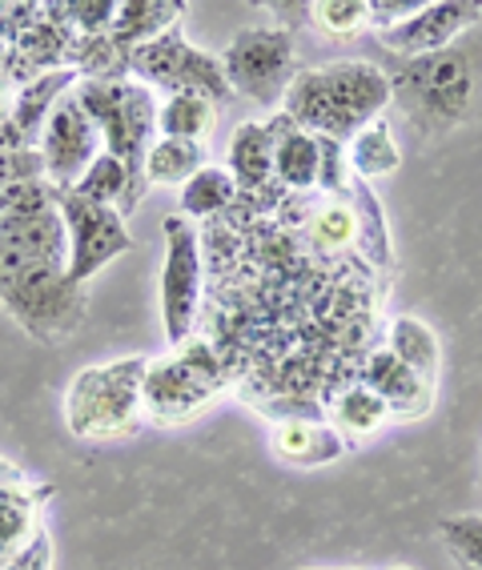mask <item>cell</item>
I'll list each match as a JSON object with an SVG mask.
<instances>
[{"instance_id":"obj_33","label":"cell","mask_w":482,"mask_h":570,"mask_svg":"<svg viewBox=\"0 0 482 570\" xmlns=\"http://www.w3.org/2000/svg\"><path fill=\"white\" fill-rule=\"evenodd\" d=\"M12 109H17V81L9 72H0V129L12 125Z\"/></svg>"},{"instance_id":"obj_38","label":"cell","mask_w":482,"mask_h":570,"mask_svg":"<svg viewBox=\"0 0 482 570\" xmlns=\"http://www.w3.org/2000/svg\"><path fill=\"white\" fill-rule=\"evenodd\" d=\"M346 570H358V567H346Z\"/></svg>"},{"instance_id":"obj_14","label":"cell","mask_w":482,"mask_h":570,"mask_svg":"<svg viewBox=\"0 0 482 570\" xmlns=\"http://www.w3.org/2000/svg\"><path fill=\"white\" fill-rule=\"evenodd\" d=\"M274 129V174L286 189H314L322 177V145L314 132L298 129L286 112L269 121Z\"/></svg>"},{"instance_id":"obj_23","label":"cell","mask_w":482,"mask_h":570,"mask_svg":"<svg viewBox=\"0 0 482 570\" xmlns=\"http://www.w3.org/2000/svg\"><path fill=\"white\" fill-rule=\"evenodd\" d=\"M237 181L226 165H206L181 185V217H214L237 202Z\"/></svg>"},{"instance_id":"obj_3","label":"cell","mask_w":482,"mask_h":570,"mask_svg":"<svg viewBox=\"0 0 482 570\" xmlns=\"http://www.w3.org/2000/svg\"><path fill=\"white\" fill-rule=\"evenodd\" d=\"M77 101L85 105V112L92 117L97 132H101L105 154L114 161L125 165L129 174V197H125L121 214H134L141 205L145 189V157L154 149V132H157V105L154 89L149 85H134V81H77Z\"/></svg>"},{"instance_id":"obj_9","label":"cell","mask_w":482,"mask_h":570,"mask_svg":"<svg viewBox=\"0 0 482 570\" xmlns=\"http://www.w3.org/2000/svg\"><path fill=\"white\" fill-rule=\"evenodd\" d=\"M165 265H161V326L169 346H185L201 309V237L189 217H165Z\"/></svg>"},{"instance_id":"obj_21","label":"cell","mask_w":482,"mask_h":570,"mask_svg":"<svg viewBox=\"0 0 482 570\" xmlns=\"http://www.w3.org/2000/svg\"><path fill=\"white\" fill-rule=\"evenodd\" d=\"M201 169H206V145L177 141V137H157L149 157H145V181L149 185H185Z\"/></svg>"},{"instance_id":"obj_13","label":"cell","mask_w":482,"mask_h":570,"mask_svg":"<svg viewBox=\"0 0 482 570\" xmlns=\"http://www.w3.org/2000/svg\"><path fill=\"white\" fill-rule=\"evenodd\" d=\"M274 450L277 459L289 462V466L314 470L326 466V462H338L346 454V442L322 417H282L274 426Z\"/></svg>"},{"instance_id":"obj_27","label":"cell","mask_w":482,"mask_h":570,"mask_svg":"<svg viewBox=\"0 0 482 570\" xmlns=\"http://www.w3.org/2000/svg\"><path fill=\"white\" fill-rule=\"evenodd\" d=\"M358 237H362V222L350 205H338V202L322 205L318 217H314V242L329 245V249H342V245L358 242Z\"/></svg>"},{"instance_id":"obj_22","label":"cell","mask_w":482,"mask_h":570,"mask_svg":"<svg viewBox=\"0 0 482 570\" xmlns=\"http://www.w3.org/2000/svg\"><path fill=\"white\" fill-rule=\"evenodd\" d=\"M350 165H354V174L358 177H391L402 169V149L394 145V132L391 121L378 117V121H370L366 129L350 141L346 149Z\"/></svg>"},{"instance_id":"obj_36","label":"cell","mask_w":482,"mask_h":570,"mask_svg":"<svg viewBox=\"0 0 482 570\" xmlns=\"http://www.w3.org/2000/svg\"><path fill=\"white\" fill-rule=\"evenodd\" d=\"M0 217H4V189H0Z\"/></svg>"},{"instance_id":"obj_15","label":"cell","mask_w":482,"mask_h":570,"mask_svg":"<svg viewBox=\"0 0 482 570\" xmlns=\"http://www.w3.org/2000/svg\"><path fill=\"white\" fill-rule=\"evenodd\" d=\"M185 4L181 0H121L109 29V41L129 57L141 45L157 41L161 32H169L174 24H181Z\"/></svg>"},{"instance_id":"obj_5","label":"cell","mask_w":482,"mask_h":570,"mask_svg":"<svg viewBox=\"0 0 482 570\" xmlns=\"http://www.w3.org/2000/svg\"><path fill=\"white\" fill-rule=\"evenodd\" d=\"M226 386V366L209 342H185L174 354L157 357L145 370L141 406L157 422L194 417L217 390Z\"/></svg>"},{"instance_id":"obj_4","label":"cell","mask_w":482,"mask_h":570,"mask_svg":"<svg viewBox=\"0 0 482 570\" xmlns=\"http://www.w3.org/2000/svg\"><path fill=\"white\" fill-rule=\"evenodd\" d=\"M145 357H121L89 366L69 382L65 394V422L85 442H114L129 439L141 426V386H145Z\"/></svg>"},{"instance_id":"obj_12","label":"cell","mask_w":482,"mask_h":570,"mask_svg":"<svg viewBox=\"0 0 482 570\" xmlns=\"http://www.w3.org/2000/svg\"><path fill=\"white\" fill-rule=\"evenodd\" d=\"M366 386L386 402L391 417H406V422H411V417H422L434 406V382L419 377L411 366H402L399 357H394L386 346L370 354Z\"/></svg>"},{"instance_id":"obj_19","label":"cell","mask_w":482,"mask_h":570,"mask_svg":"<svg viewBox=\"0 0 482 570\" xmlns=\"http://www.w3.org/2000/svg\"><path fill=\"white\" fill-rule=\"evenodd\" d=\"M386 350L399 357L402 366H411L419 377H426V382H439L442 346H439V334H434V330L426 326L422 317H411V314L394 317Z\"/></svg>"},{"instance_id":"obj_16","label":"cell","mask_w":482,"mask_h":570,"mask_svg":"<svg viewBox=\"0 0 482 570\" xmlns=\"http://www.w3.org/2000/svg\"><path fill=\"white\" fill-rule=\"evenodd\" d=\"M77 72L72 69H57V72H41L37 81L21 85L17 89V109H12V129L24 141V149H41V132L49 121L52 105L61 101L65 92L77 89Z\"/></svg>"},{"instance_id":"obj_2","label":"cell","mask_w":482,"mask_h":570,"mask_svg":"<svg viewBox=\"0 0 482 570\" xmlns=\"http://www.w3.org/2000/svg\"><path fill=\"white\" fill-rule=\"evenodd\" d=\"M482 85V41L462 45L454 41L451 49L426 52L402 61L399 72L391 77V101L406 112V121L422 132H446L466 121L474 92Z\"/></svg>"},{"instance_id":"obj_32","label":"cell","mask_w":482,"mask_h":570,"mask_svg":"<svg viewBox=\"0 0 482 570\" xmlns=\"http://www.w3.org/2000/svg\"><path fill=\"white\" fill-rule=\"evenodd\" d=\"M269 17H277V29H302V24H314V4H306V0H274V4H266Z\"/></svg>"},{"instance_id":"obj_29","label":"cell","mask_w":482,"mask_h":570,"mask_svg":"<svg viewBox=\"0 0 482 570\" xmlns=\"http://www.w3.org/2000/svg\"><path fill=\"white\" fill-rule=\"evenodd\" d=\"M431 0H370V29L391 32L399 24H406L411 17H419Z\"/></svg>"},{"instance_id":"obj_26","label":"cell","mask_w":482,"mask_h":570,"mask_svg":"<svg viewBox=\"0 0 482 570\" xmlns=\"http://www.w3.org/2000/svg\"><path fill=\"white\" fill-rule=\"evenodd\" d=\"M314 24L329 37H354L370 24V0H318Z\"/></svg>"},{"instance_id":"obj_17","label":"cell","mask_w":482,"mask_h":570,"mask_svg":"<svg viewBox=\"0 0 482 570\" xmlns=\"http://www.w3.org/2000/svg\"><path fill=\"white\" fill-rule=\"evenodd\" d=\"M229 174L237 189H262L274 177V129L262 121L237 125L229 137Z\"/></svg>"},{"instance_id":"obj_11","label":"cell","mask_w":482,"mask_h":570,"mask_svg":"<svg viewBox=\"0 0 482 570\" xmlns=\"http://www.w3.org/2000/svg\"><path fill=\"white\" fill-rule=\"evenodd\" d=\"M482 21L479 0H431L419 17L391 32H378L382 49H391L394 57L411 61V57H426V52L451 49L462 32H471Z\"/></svg>"},{"instance_id":"obj_7","label":"cell","mask_w":482,"mask_h":570,"mask_svg":"<svg viewBox=\"0 0 482 570\" xmlns=\"http://www.w3.org/2000/svg\"><path fill=\"white\" fill-rule=\"evenodd\" d=\"M222 72L234 92L257 105H282L289 81L298 77L294 69V32L277 24H257L242 29L222 52Z\"/></svg>"},{"instance_id":"obj_20","label":"cell","mask_w":482,"mask_h":570,"mask_svg":"<svg viewBox=\"0 0 482 570\" xmlns=\"http://www.w3.org/2000/svg\"><path fill=\"white\" fill-rule=\"evenodd\" d=\"M217 125V105L197 92H169V101L157 112V132L161 137H177V141H197L206 145V137Z\"/></svg>"},{"instance_id":"obj_31","label":"cell","mask_w":482,"mask_h":570,"mask_svg":"<svg viewBox=\"0 0 482 570\" xmlns=\"http://www.w3.org/2000/svg\"><path fill=\"white\" fill-rule=\"evenodd\" d=\"M4 570H52V534L49 530L37 527V534L12 554V562Z\"/></svg>"},{"instance_id":"obj_18","label":"cell","mask_w":482,"mask_h":570,"mask_svg":"<svg viewBox=\"0 0 482 570\" xmlns=\"http://www.w3.org/2000/svg\"><path fill=\"white\" fill-rule=\"evenodd\" d=\"M326 414H329V422H334V430H338L342 439H366V434H374V430H382L386 422H391L386 402H382L366 382L346 386L342 394L329 397Z\"/></svg>"},{"instance_id":"obj_6","label":"cell","mask_w":482,"mask_h":570,"mask_svg":"<svg viewBox=\"0 0 482 570\" xmlns=\"http://www.w3.org/2000/svg\"><path fill=\"white\" fill-rule=\"evenodd\" d=\"M52 205L69 234V282L89 285L105 265L134 249V234L117 205H97L77 189H52Z\"/></svg>"},{"instance_id":"obj_8","label":"cell","mask_w":482,"mask_h":570,"mask_svg":"<svg viewBox=\"0 0 482 570\" xmlns=\"http://www.w3.org/2000/svg\"><path fill=\"white\" fill-rule=\"evenodd\" d=\"M129 72H137L145 85H161L169 92H197V97H209L214 105H226L234 97L226 72H222V57L194 49L185 41L181 24H174L157 41L129 52Z\"/></svg>"},{"instance_id":"obj_28","label":"cell","mask_w":482,"mask_h":570,"mask_svg":"<svg viewBox=\"0 0 482 570\" xmlns=\"http://www.w3.org/2000/svg\"><path fill=\"white\" fill-rule=\"evenodd\" d=\"M77 37H105V32L114 29V17H117V4L114 0H81V4H57Z\"/></svg>"},{"instance_id":"obj_10","label":"cell","mask_w":482,"mask_h":570,"mask_svg":"<svg viewBox=\"0 0 482 570\" xmlns=\"http://www.w3.org/2000/svg\"><path fill=\"white\" fill-rule=\"evenodd\" d=\"M105 154L101 132L77 101V92H65L61 101L52 105L49 121L41 132V157H45V185L49 189H77L89 165Z\"/></svg>"},{"instance_id":"obj_34","label":"cell","mask_w":482,"mask_h":570,"mask_svg":"<svg viewBox=\"0 0 482 570\" xmlns=\"http://www.w3.org/2000/svg\"><path fill=\"white\" fill-rule=\"evenodd\" d=\"M24 487V474L17 462L9 459H0V490H21Z\"/></svg>"},{"instance_id":"obj_37","label":"cell","mask_w":482,"mask_h":570,"mask_svg":"<svg viewBox=\"0 0 482 570\" xmlns=\"http://www.w3.org/2000/svg\"><path fill=\"white\" fill-rule=\"evenodd\" d=\"M391 570H411V567H391Z\"/></svg>"},{"instance_id":"obj_1","label":"cell","mask_w":482,"mask_h":570,"mask_svg":"<svg viewBox=\"0 0 482 570\" xmlns=\"http://www.w3.org/2000/svg\"><path fill=\"white\" fill-rule=\"evenodd\" d=\"M391 105V77L370 61H334L302 69L286 89V117L329 141H354Z\"/></svg>"},{"instance_id":"obj_25","label":"cell","mask_w":482,"mask_h":570,"mask_svg":"<svg viewBox=\"0 0 482 570\" xmlns=\"http://www.w3.org/2000/svg\"><path fill=\"white\" fill-rule=\"evenodd\" d=\"M77 194L89 197V202H97V205H117V209H121L125 197H129V174H125L121 161L101 154L89 165V174L77 181Z\"/></svg>"},{"instance_id":"obj_30","label":"cell","mask_w":482,"mask_h":570,"mask_svg":"<svg viewBox=\"0 0 482 570\" xmlns=\"http://www.w3.org/2000/svg\"><path fill=\"white\" fill-rule=\"evenodd\" d=\"M318 145H322V177H318V185L334 197L346 194L350 174H346V154H342V145L329 141V137H318Z\"/></svg>"},{"instance_id":"obj_24","label":"cell","mask_w":482,"mask_h":570,"mask_svg":"<svg viewBox=\"0 0 482 570\" xmlns=\"http://www.w3.org/2000/svg\"><path fill=\"white\" fill-rule=\"evenodd\" d=\"M439 539L462 570H482V514H451V519H442Z\"/></svg>"},{"instance_id":"obj_35","label":"cell","mask_w":482,"mask_h":570,"mask_svg":"<svg viewBox=\"0 0 482 570\" xmlns=\"http://www.w3.org/2000/svg\"><path fill=\"white\" fill-rule=\"evenodd\" d=\"M4 69H9V45L0 41V72H4Z\"/></svg>"}]
</instances>
